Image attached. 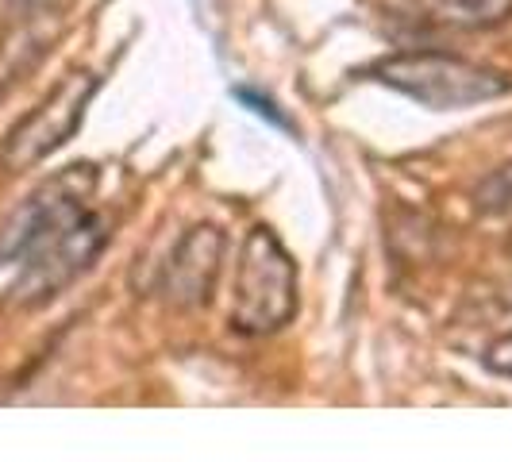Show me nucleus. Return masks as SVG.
I'll use <instances>...</instances> for the list:
<instances>
[{"instance_id": "nucleus-1", "label": "nucleus", "mask_w": 512, "mask_h": 462, "mask_svg": "<svg viewBox=\"0 0 512 462\" xmlns=\"http://www.w3.org/2000/svg\"><path fill=\"white\" fill-rule=\"evenodd\" d=\"M370 74L432 112L470 108V104H486L512 93V77L505 70H493L486 62H470V58L443 51L393 54V58H382Z\"/></svg>"}, {"instance_id": "nucleus-2", "label": "nucleus", "mask_w": 512, "mask_h": 462, "mask_svg": "<svg viewBox=\"0 0 512 462\" xmlns=\"http://www.w3.org/2000/svg\"><path fill=\"white\" fill-rule=\"evenodd\" d=\"M297 312V270L270 228H251L239 251L231 328L243 335H270Z\"/></svg>"}, {"instance_id": "nucleus-3", "label": "nucleus", "mask_w": 512, "mask_h": 462, "mask_svg": "<svg viewBox=\"0 0 512 462\" xmlns=\"http://www.w3.org/2000/svg\"><path fill=\"white\" fill-rule=\"evenodd\" d=\"M97 185L93 166H70L58 178H51L43 189H35L16 216L4 224L0 235V262H27L51 247L58 235L81 224L89 216V193Z\"/></svg>"}, {"instance_id": "nucleus-4", "label": "nucleus", "mask_w": 512, "mask_h": 462, "mask_svg": "<svg viewBox=\"0 0 512 462\" xmlns=\"http://www.w3.org/2000/svg\"><path fill=\"white\" fill-rule=\"evenodd\" d=\"M101 77L93 74H70L54 85L43 101L27 112L16 128L4 135L0 147V166L4 170H27L35 162H43L47 154H54L85 120V108L97 97Z\"/></svg>"}, {"instance_id": "nucleus-5", "label": "nucleus", "mask_w": 512, "mask_h": 462, "mask_svg": "<svg viewBox=\"0 0 512 462\" xmlns=\"http://www.w3.org/2000/svg\"><path fill=\"white\" fill-rule=\"evenodd\" d=\"M104 239H108L104 220L97 212H89L81 224H74L66 235H58L51 247H43L39 255L27 258L24 274L16 282V297L20 301H47V297H54L62 285L74 282L77 274L101 255Z\"/></svg>"}, {"instance_id": "nucleus-6", "label": "nucleus", "mask_w": 512, "mask_h": 462, "mask_svg": "<svg viewBox=\"0 0 512 462\" xmlns=\"http://www.w3.org/2000/svg\"><path fill=\"white\" fill-rule=\"evenodd\" d=\"M220 262H224V235L212 224H197L181 235L174 255L162 270V293L166 301L178 308L205 305L212 297V285L220 278Z\"/></svg>"}, {"instance_id": "nucleus-7", "label": "nucleus", "mask_w": 512, "mask_h": 462, "mask_svg": "<svg viewBox=\"0 0 512 462\" xmlns=\"http://www.w3.org/2000/svg\"><path fill=\"white\" fill-rule=\"evenodd\" d=\"M416 24L447 31H493L512 20V0H393Z\"/></svg>"}, {"instance_id": "nucleus-8", "label": "nucleus", "mask_w": 512, "mask_h": 462, "mask_svg": "<svg viewBox=\"0 0 512 462\" xmlns=\"http://www.w3.org/2000/svg\"><path fill=\"white\" fill-rule=\"evenodd\" d=\"M474 205H478V212H486V216H505V212H512V162L497 166L493 174H486V178L478 181Z\"/></svg>"}, {"instance_id": "nucleus-9", "label": "nucleus", "mask_w": 512, "mask_h": 462, "mask_svg": "<svg viewBox=\"0 0 512 462\" xmlns=\"http://www.w3.org/2000/svg\"><path fill=\"white\" fill-rule=\"evenodd\" d=\"M486 366L493 370V374H505V378H512V335L497 339V343L489 347V351H486Z\"/></svg>"}, {"instance_id": "nucleus-10", "label": "nucleus", "mask_w": 512, "mask_h": 462, "mask_svg": "<svg viewBox=\"0 0 512 462\" xmlns=\"http://www.w3.org/2000/svg\"><path fill=\"white\" fill-rule=\"evenodd\" d=\"M16 4L24 8L27 20H31V16H47V12H51V8H58L62 0H16Z\"/></svg>"}]
</instances>
